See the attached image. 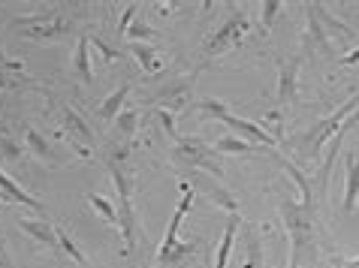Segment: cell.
Here are the masks:
<instances>
[{
  "mask_svg": "<svg viewBox=\"0 0 359 268\" xmlns=\"http://www.w3.org/2000/svg\"><path fill=\"white\" fill-rule=\"evenodd\" d=\"M284 169L296 178L299 190H302V199H284L281 202V217L287 223V232H290V268H302L305 262H314L317 256V220H314V196H311V184L308 178L299 172L296 166Z\"/></svg>",
  "mask_w": 359,
  "mask_h": 268,
  "instance_id": "6da1fadb",
  "label": "cell"
},
{
  "mask_svg": "<svg viewBox=\"0 0 359 268\" xmlns=\"http://www.w3.org/2000/svg\"><path fill=\"white\" fill-rule=\"evenodd\" d=\"M109 172H112L118 190V217H121V232L127 253L136 247V211H133V172L127 169V145H112L109 151Z\"/></svg>",
  "mask_w": 359,
  "mask_h": 268,
  "instance_id": "7a4b0ae2",
  "label": "cell"
},
{
  "mask_svg": "<svg viewBox=\"0 0 359 268\" xmlns=\"http://www.w3.org/2000/svg\"><path fill=\"white\" fill-rule=\"evenodd\" d=\"M196 108H199V112H205V115H212V118H217V121H224L238 139H245V142H251V145H257V148H275V145H278V139H275L272 133H266L260 124L245 121V118L233 115L221 100H199Z\"/></svg>",
  "mask_w": 359,
  "mask_h": 268,
  "instance_id": "3957f363",
  "label": "cell"
},
{
  "mask_svg": "<svg viewBox=\"0 0 359 268\" xmlns=\"http://www.w3.org/2000/svg\"><path fill=\"white\" fill-rule=\"evenodd\" d=\"M172 160L182 172H208L221 178V163H217V151L212 145H205L203 139H178L172 148Z\"/></svg>",
  "mask_w": 359,
  "mask_h": 268,
  "instance_id": "277c9868",
  "label": "cell"
},
{
  "mask_svg": "<svg viewBox=\"0 0 359 268\" xmlns=\"http://www.w3.org/2000/svg\"><path fill=\"white\" fill-rule=\"evenodd\" d=\"M191 205H194V187H184V196H182V202H178V208H175L172 220H169L163 244L157 247V265H172V262H182V260H187V256H194V251H196L194 244L178 241V230H182V220H184V214L191 211Z\"/></svg>",
  "mask_w": 359,
  "mask_h": 268,
  "instance_id": "5b68a950",
  "label": "cell"
},
{
  "mask_svg": "<svg viewBox=\"0 0 359 268\" xmlns=\"http://www.w3.org/2000/svg\"><path fill=\"white\" fill-rule=\"evenodd\" d=\"M359 106V97H353V100H347L341 108H335L329 118H323V121H317L311 130H308L302 139L296 142V151L305 157V160H317V154H320V148L326 145L329 136H335L338 130H341V124L347 121V115L353 112V108Z\"/></svg>",
  "mask_w": 359,
  "mask_h": 268,
  "instance_id": "8992f818",
  "label": "cell"
},
{
  "mask_svg": "<svg viewBox=\"0 0 359 268\" xmlns=\"http://www.w3.org/2000/svg\"><path fill=\"white\" fill-rule=\"evenodd\" d=\"M13 31H22L27 39H36V43H55V39H61L73 31V22L64 15H57V13L27 15V18H15Z\"/></svg>",
  "mask_w": 359,
  "mask_h": 268,
  "instance_id": "52a82bcc",
  "label": "cell"
},
{
  "mask_svg": "<svg viewBox=\"0 0 359 268\" xmlns=\"http://www.w3.org/2000/svg\"><path fill=\"white\" fill-rule=\"evenodd\" d=\"M248 27H251V15H248L245 9H236L233 15H226V22L217 27L212 36H208V43H205V57L224 55L226 48L238 45V39L248 34Z\"/></svg>",
  "mask_w": 359,
  "mask_h": 268,
  "instance_id": "ba28073f",
  "label": "cell"
},
{
  "mask_svg": "<svg viewBox=\"0 0 359 268\" xmlns=\"http://www.w3.org/2000/svg\"><path fill=\"white\" fill-rule=\"evenodd\" d=\"M61 124H64V130L69 136V145H73L79 154L88 157L94 151V130L88 127V121L76 112L73 106H61Z\"/></svg>",
  "mask_w": 359,
  "mask_h": 268,
  "instance_id": "9c48e42d",
  "label": "cell"
},
{
  "mask_svg": "<svg viewBox=\"0 0 359 268\" xmlns=\"http://www.w3.org/2000/svg\"><path fill=\"white\" fill-rule=\"evenodd\" d=\"M0 202H18V205H25V208H34V211H43V202L34 199L27 190H22V184H15L13 178H9L4 169H0Z\"/></svg>",
  "mask_w": 359,
  "mask_h": 268,
  "instance_id": "30bf717a",
  "label": "cell"
},
{
  "mask_svg": "<svg viewBox=\"0 0 359 268\" xmlns=\"http://www.w3.org/2000/svg\"><path fill=\"white\" fill-rule=\"evenodd\" d=\"M25 142H27V151H31L36 160H43L48 166H61V154H57L52 142H48L46 136H39L34 127H25Z\"/></svg>",
  "mask_w": 359,
  "mask_h": 268,
  "instance_id": "8fae6325",
  "label": "cell"
},
{
  "mask_svg": "<svg viewBox=\"0 0 359 268\" xmlns=\"http://www.w3.org/2000/svg\"><path fill=\"white\" fill-rule=\"evenodd\" d=\"M18 226L31 235V238H36L39 244H46L48 251H61L57 247V226H52L48 220H31V217H18Z\"/></svg>",
  "mask_w": 359,
  "mask_h": 268,
  "instance_id": "7c38bea8",
  "label": "cell"
},
{
  "mask_svg": "<svg viewBox=\"0 0 359 268\" xmlns=\"http://www.w3.org/2000/svg\"><path fill=\"white\" fill-rule=\"evenodd\" d=\"M191 184H196V187H203L205 190V196L212 199L215 205H221V208H226L229 214H238V199L229 190H224L221 184H215V181H205V178H199V172H194L191 175Z\"/></svg>",
  "mask_w": 359,
  "mask_h": 268,
  "instance_id": "4fadbf2b",
  "label": "cell"
},
{
  "mask_svg": "<svg viewBox=\"0 0 359 268\" xmlns=\"http://www.w3.org/2000/svg\"><path fill=\"white\" fill-rule=\"evenodd\" d=\"M127 94H130V85H121L118 91H112L106 97L103 103H100V108H97V115H100V121H106V124H112L118 115L124 112V100H127Z\"/></svg>",
  "mask_w": 359,
  "mask_h": 268,
  "instance_id": "5bb4252c",
  "label": "cell"
},
{
  "mask_svg": "<svg viewBox=\"0 0 359 268\" xmlns=\"http://www.w3.org/2000/svg\"><path fill=\"white\" fill-rule=\"evenodd\" d=\"M242 220H238V214H229L226 217V226H224V238H221V247H217V260H215V268H226L229 262V253H233V244H236V232Z\"/></svg>",
  "mask_w": 359,
  "mask_h": 268,
  "instance_id": "9a60e30c",
  "label": "cell"
},
{
  "mask_svg": "<svg viewBox=\"0 0 359 268\" xmlns=\"http://www.w3.org/2000/svg\"><path fill=\"white\" fill-rule=\"evenodd\" d=\"M245 268H263V238L254 226L245 230Z\"/></svg>",
  "mask_w": 359,
  "mask_h": 268,
  "instance_id": "2e32d148",
  "label": "cell"
},
{
  "mask_svg": "<svg viewBox=\"0 0 359 268\" xmlns=\"http://www.w3.org/2000/svg\"><path fill=\"white\" fill-rule=\"evenodd\" d=\"M359 199V160L351 154L347 157V184H344V211H353Z\"/></svg>",
  "mask_w": 359,
  "mask_h": 268,
  "instance_id": "e0dca14e",
  "label": "cell"
},
{
  "mask_svg": "<svg viewBox=\"0 0 359 268\" xmlns=\"http://www.w3.org/2000/svg\"><path fill=\"white\" fill-rule=\"evenodd\" d=\"M212 148L217 151V157H224V154H257V151H263V148L245 142V139H238V136H224V139H217Z\"/></svg>",
  "mask_w": 359,
  "mask_h": 268,
  "instance_id": "ac0fdd59",
  "label": "cell"
},
{
  "mask_svg": "<svg viewBox=\"0 0 359 268\" xmlns=\"http://www.w3.org/2000/svg\"><path fill=\"white\" fill-rule=\"evenodd\" d=\"M88 45H91V39L82 36L76 45V76L82 85H94V69H91V61H88Z\"/></svg>",
  "mask_w": 359,
  "mask_h": 268,
  "instance_id": "d6986e66",
  "label": "cell"
},
{
  "mask_svg": "<svg viewBox=\"0 0 359 268\" xmlns=\"http://www.w3.org/2000/svg\"><path fill=\"white\" fill-rule=\"evenodd\" d=\"M130 52L136 55V61L142 64V69H145V73H157V69L163 66L161 55L154 52V45H151V43H130Z\"/></svg>",
  "mask_w": 359,
  "mask_h": 268,
  "instance_id": "ffe728a7",
  "label": "cell"
},
{
  "mask_svg": "<svg viewBox=\"0 0 359 268\" xmlns=\"http://www.w3.org/2000/svg\"><path fill=\"white\" fill-rule=\"evenodd\" d=\"M85 199H88V205H91L94 211H97L100 217H103L106 223H112V226H121V217H118V208H115L112 202H109L106 196H100V193H88Z\"/></svg>",
  "mask_w": 359,
  "mask_h": 268,
  "instance_id": "44dd1931",
  "label": "cell"
},
{
  "mask_svg": "<svg viewBox=\"0 0 359 268\" xmlns=\"http://www.w3.org/2000/svg\"><path fill=\"white\" fill-rule=\"evenodd\" d=\"M296 69H299L296 61H290L281 69V85H278V100L281 103H293L296 97Z\"/></svg>",
  "mask_w": 359,
  "mask_h": 268,
  "instance_id": "7402d4cb",
  "label": "cell"
},
{
  "mask_svg": "<svg viewBox=\"0 0 359 268\" xmlns=\"http://www.w3.org/2000/svg\"><path fill=\"white\" fill-rule=\"evenodd\" d=\"M0 160H22V145L15 142V136H9L6 127H0Z\"/></svg>",
  "mask_w": 359,
  "mask_h": 268,
  "instance_id": "603a6c76",
  "label": "cell"
},
{
  "mask_svg": "<svg viewBox=\"0 0 359 268\" xmlns=\"http://www.w3.org/2000/svg\"><path fill=\"white\" fill-rule=\"evenodd\" d=\"M22 87H36V85L27 82L22 73H9V69H0V91H22Z\"/></svg>",
  "mask_w": 359,
  "mask_h": 268,
  "instance_id": "cb8c5ba5",
  "label": "cell"
},
{
  "mask_svg": "<svg viewBox=\"0 0 359 268\" xmlns=\"http://www.w3.org/2000/svg\"><path fill=\"white\" fill-rule=\"evenodd\" d=\"M57 247H61V251H64V253H67L76 265H85V253L76 247V241L69 238V232H67V230H57Z\"/></svg>",
  "mask_w": 359,
  "mask_h": 268,
  "instance_id": "d4e9b609",
  "label": "cell"
},
{
  "mask_svg": "<svg viewBox=\"0 0 359 268\" xmlns=\"http://www.w3.org/2000/svg\"><path fill=\"white\" fill-rule=\"evenodd\" d=\"M124 36L130 39V43H139V39H142V43H148V39L154 36V31H151V27H148V24L142 22V15H136V18H133V24L124 31Z\"/></svg>",
  "mask_w": 359,
  "mask_h": 268,
  "instance_id": "484cf974",
  "label": "cell"
},
{
  "mask_svg": "<svg viewBox=\"0 0 359 268\" xmlns=\"http://www.w3.org/2000/svg\"><path fill=\"white\" fill-rule=\"evenodd\" d=\"M118 130H121L124 136H133V130H136V112L124 108V112L118 115Z\"/></svg>",
  "mask_w": 359,
  "mask_h": 268,
  "instance_id": "4316f807",
  "label": "cell"
},
{
  "mask_svg": "<svg viewBox=\"0 0 359 268\" xmlns=\"http://www.w3.org/2000/svg\"><path fill=\"white\" fill-rule=\"evenodd\" d=\"M0 69H9V73H25V64L15 61V57H9L4 48H0Z\"/></svg>",
  "mask_w": 359,
  "mask_h": 268,
  "instance_id": "83f0119b",
  "label": "cell"
},
{
  "mask_svg": "<svg viewBox=\"0 0 359 268\" xmlns=\"http://www.w3.org/2000/svg\"><path fill=\"white\" fill-rule=\"evenodd\" d=\"M278 9H281V3H278V0H266V3H263V27H272Z\"/></svg>",
  "mask_w": 359,
  "mask_h": 268,
  "instance_id": "f1b7e54d",
  "label": "cell"
},
{
  "mask_svg": "<svg viewBox=\"0 0 359 268\" xmlns=\"http://www.w3.org/2000/svg\"><path fill=\"white\" fill-rule=\"evenodd\" d=\"M94 45L100 48V52H103L106 61H109V57H115V55H118V52H112V48H109V45H103V39H97V36H94Z\"/></svg>",
  "mask_w": 359,
  "mask_h": 268,
  "instance_id": "f546056e",
  "label": "cell"
},
{
  "mask_svg": "<svg viewBox=\"0 0 359 268\" xmlns=\"http://www.w3.org/2000/svg\"><path fill=\"white\" fill-rule=\"evenodd\" d=\"M341 64H359V48H356V52H351L347 57H341Z\"/></svg>",
  "mask_w": 359,
  "mask_h": 268,
  "instance_id": "4dcf8cb0",
  "label": "cell"
},
{
  "mask_svg": "<svg viewBox=\"0 0 359 268\" xmlns=\"http://www.w3.org/2000/svg\"><path fill=\"white\" fill-rule=\"evenodd\" d=\"M338 265H344V268H359V260H341Z\"/></svg>",
  "mask_w": 359,
  "mask_h": 268,
  "instance_id": "1f68e13d",
  "label": "cell"
},
{
  "mask_svg": "<svg viewBox=\"0 0 359 268\" xmlns=\"http://www.w3.org/2000/svg\"><path fill=\"white\" fill-rule=\"evenodd\" d=\"M130 268H136V265H130Z\"/></svg>",
  "mask_w": 359,
  "mask_h": 268,
  "instance_id": "d6a6232c",
  "label": "cell"
}]
</instances>
